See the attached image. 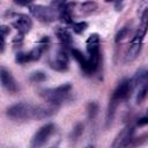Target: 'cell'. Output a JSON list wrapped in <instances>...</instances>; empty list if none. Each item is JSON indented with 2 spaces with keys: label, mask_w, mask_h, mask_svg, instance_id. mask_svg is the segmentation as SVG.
Listing matches in <instances>:
<instances>
[{
  "label": "cell",
  "mask_w": 148,
  "mask_h": 148,
  "mask_svg": "<svg viewBox=\"0 0 148 148\" xmlns=\"http://www.w3.org/2000/svg\"><path fill=\"white\" fill-rule=\"evenodd\" d=\"M69 58L65 50H59L50 61V67L58 72H64L68 68Z\"/></svg>",
  "instance_id": "9c48e42d"
},
{
  "label": "cell",
  "mask_w": 148,
  "mask_h": 148,
  "mask_svg": "<svg viewBox=\"0 0 148 148\" xmlns=\"http://www.w3.org/2000/svg\"><path fill=\"white\" fill-rule=\"evenodd\" d=\"M132 91H133L132 80L124 79L123 81L119 82V84L117 86V88L113 90V92L111 95V98H110V102H109L108 112H106V126H109L112 123L118 105L124 99H126L131 95Z\"/></svg>",
  "instance_id": "6da1fadb"
},
{
  "label": "cell",
  "mask_w": 148,
  "mask_h": 148,
  "mask_svg": "<svg viewBox=\"0 0 148 148\" xmlns=\"http://www.w3.org/2000/svg\"><path fill=\"white\" fill-rule=\"evenodd\" d=\"M6 113H7L8 118L16 120V121L37 119V105L21 102V103L9 106L6 111Z\"/></svg>",
  "instance_id": "7a4b0ae2"
},
{
  "label": "cell",
  "mask_w": 148,
  "mask_h": 148,
  "mask_svg": "<svg viewBox=\"0 0 148 148\" xmlns=\"http://www.w3.org/2000/svg\"><path fill=\"white\" fill-rule=\"evenodd\" d=\"M54 34L58 38V40L64 45V46H71L73 43V37L71 35V32L64 28V27H57L54 29Z\"/></svg>",
  "instance_id": "5bb4252c"
},
{
  "label": "cell",
  "mask_w": 148,
  "mask_h": 148,
  "mask_svg": "<svg viewBox=\"0 0 148 148\" xmlns=\"http://www.w3.org/2000/svg\"><path fill=\"white\" fill-rule=\"evenodd\" d=\"M53 131H54V125L52 123H49V124L42 126L35 133V135L32 136V139H31V147L37 148V147L43 146L49 140V138L51 136Z\"/></svg>",
  "instance_id": "52a82bcc"
},
{
  "label": "cell",
  "mask_w": 148,
  "mask_h": 148,
  "mask_svg": "<svg viewBox=\"0 0 148 148\" xmlns=\"http://www.w3.org/2000/svg\"><path fill=\"white\" fill-rule=\"evenodd\" d=\"M30 14L42 23H51L56 20L57 13L53 7L44 5H34L29 8Z\"/></svg>",
  "instance_id": "8992f818"
},
{
  "label": "cell",
  "mask_w": 148,
  "mask_h": 148,
  "mask_svg": "<svg viewBox=\"0 0 148 148\" xmlns=\"http://www.w3.org/2000/svg\"><path fill=\"white\" fill-rule=\"evenodd\" d=\"M72 28H73V31L75 34L80 35V34H82L88 28V23L87 22H75V23H73Z\"/></svg>",
  "instance_id": "ac0fdd59"
},
{
  "label": "cell",
  "mask_w": 148,
  "mask_h": 148,
  "mask_svg": "<svg viewBox=\"0 0 148 148\" xmlns=\"http://www.w3.org/2000/svg\"><path fill=\"white\" fill-rule=\"evenodd\" d=\"M146 124H148V117H143V118H141L138 121V125L139 126H142V125H146Z\"/></svg>",
  "instance_id": "484cf974"
},
{
  "label": "cell",
  "mask_w": 148,
  "mask_h": 148,
  "mask_svg": "<svg viewBox=\"0 0 148 148\" xmlns=\"http://www.w3.org/2000/svg\"><path fill=\"white\" fill-rule=\"evenodd\" d=\"M66 1H67V0H54L53 3H52V6H53V8L57 7V8L59 9L61 6H64V5L66 3Z\"/></svg>",
  "instance_id": "d4e9b609"
},
{
  "label": "cell",
  "mask_w": 148,
  "mask_h": 148,
  "mask_svg": "<svg viewBox=\"0 0 148 148\" xmlns=\"http://www.w3.org/2000/svg\"><path fill=\"white\" fill-rule=\"evenodd\" d=\"M145 13H148V0H141L139 8H138V15L141 17Z\"/></svg>",
  "instance_id": "d6986e66"
},
{
  "label": "cell",
  "mask_w": 148,
  "mask_h": 148,
  "mask_svg": "<svg viewBox=\"0 0 148 148\" xmlns=\"http://www.w3.org/2000/svg\"><path fill=\"white\" fill-rule=\"evenodd\" d=\"M80 9H81V13H83V14H90L97 9V3L92 2V1H87L81 5Z\"/></svg>",
  "instance_id": "2e32d148"
},
{
  "label": "cell",
  "mask_w": 148,
  "mask_h": 148,
  "mask_svg": "<svg viewBox=\"0 0 148 148\" xmlns=\"http://www.w3.org/2000/svg\"><path fill=\"white\" fill-rule=\"evenodd\" d=\"M12 24L18 31V34H22V35L28 34L30 31V29L32 28V21L30 18V16H28L25 14H15L13 16Z\"/></svg>",
  "instance_id": "ba28073f"
},
{
  "label": "cell",
  "mask_w": 148,
  "mask_h": 148,
  "mask_svg": "<svg viewBox=\"0 0 148 148\" xmlns=\"http://www.w3.org/2000/svg\"><path fill=\"white\" fill-rule=\"evenodd\" d=\"M0 76H1V83H2L5 89H7L9 92H16L18 90L16 81H15L14 76L12 75V73L8 69H6L5 67H1Z\"/></svg>",
  "instance_id": "7c38bea8"
},
{
  "label": "cell",
  "mask_w": 148,
  "mask_h": 148,
  "mask_svg": "<svg viewBox=\"0 0 148 148\" xmlns=\"http://www.w3.org/2000/svg\"><path fill=\"white\" fill-rule=\"evenodd\" d=\"M72 86L69 83H64L56 88L42 89L39 91V96L49 104H53L59 106L64 101H66L71 94Z\"/></svg>",
  "instance_id": "3957f363"
},
{
  "label": "cell",
  "mask_w": 148,
  "mask_h": 148,
  "mask_svg": "<svg viewBox=\"0 0 148 148\" xmlns=\"http://www.w3.org/2000/svg\"><path fill=\"white\" fill-rule=\"evenodd\" d=\"M106 2H110V1H113V0H105Z\"/></svg>",
  "instance_id": "4316f807"
},
{
  "label": "cell",
  "mask_w": 148,
  "mask_h": 148,
  "mask_svg": "<svg viewBox=\"0 0 148 148\" xmlns=\"http://www.w3.org/2000/svg\"><path fill=\"white\" fill-rule=\"evenodd\" d=\"M86 49L88 53V60L91 68V72L95 73L99 65V36L98 34H91L87 42H86Z\"/></svg>",
  "instance_id": "277c9868"
},
{
  "label": "cell",
  "mask_w": 148,
  "mask_h": 148,
  "mask_svg": "<svg viewBox=\"0 0 148 148\" xmlns=\"http://www.w3.org/2000/svg\"><path fill=\"white\" fill-rule=\"evenodd\" d=\"M47 45H49V38L47 37H44L29 52L17 53L16 54V58H15V61L18 62V64H21V65L27 64V62H30V61H36V60H38L40 58V56L43 54V52L47 49Z\"/></svg>",
  "instance_id": "5b68a950"
},
{
  "label": "cell",
  "mask_w": 148,
  "mask_h": 148,
  "mask_svg": "<svg viewBox=\"0 0 148 148\" xmlns=\"http://www.w3.org/2000/svg\"><path fill=\"white\" fill-rule=\"evenodd\" d=\"M127 32H128V29L125 27V28H123L118 34H117V36H116V42H119V40H121V39H124L126 36H127Z\"/></svg>",
  "instance_id": "603a6c76"
},
{
  "label": "cell",
  "mask_w": 148,
  "mask_h": 148,
  "mask_svg": "<svg viewBox=\"0 0 148 148\" xmlns=\"http://www.w3.org/2000/svg\"><path fill=\"white\" fill-rule=\"evenodd\" d=\"M133 132H134V128L132 126H126L125 128H123L118 135L116 136L113 143H112V147L114 148H119V147H125L130 143L131 139H132V135H133Z\"/></svg>",
  "instance_id": "8fae6325"
},
{
  "label": "cell",
  "mask_w": 148,
  "mask_h": 148,
  "mask_svg": "<svg viewBox=\"0 0 148 148\" xmlns=\"http://www.w3.org/2000/svg\"><path fill=\"white\" fill-rule=\"evenodd\" d=\"M9 34V28L6 25L1 27V52H3L5 50V40H6V36Z\"/></svg>",
  "instance_id": "ffe728a7"
},
{
  "label": "cell",
  "mask_w": 148,
  "mask_h": 148,
  "mask_svg": "<svg viewBox=\"0 0 148 148\" xmlns=\"http://www.w3.org/2000/svg\"><path fill=\"white\" fill-rule=\"evenodd\" d=\"M72 3H65L59 8V17L65 23H73V15H72Z\"/></svg>",
  "instance_id": "9a60e30c"
},
{
  "label": "cell",
  "mask_w": 148,
  "mask_h": 148,
  "mask_svg": "<svg viewBox=\"0 0 148 148\" xmlns=\"http://www.w3.org/2000/svg\"><path fill=\"white\" fill-rule=\"evenodd\" d=\"M45 80H46V74L44 72H40V71L34 72L30 75V81H32V82H43Z\"/></svg>",
  "instance_id": "e0dca14e"
},
{
  "label": "cell",
  "mask_w": 148,
  "mask_h": 148,
  "mask_svg": "<svg viewBox=\"0 0 148 148\" xmlns=\"http://www.w3.org/2000/svg\"><path fill=\"white\" fill-rule=\"evenodd\" d=\"M97 110H98V106L95 102H91L88 104V113H89V118H94L97 113Z\"/></svg>",
  "instance_id": "44dd1931"
},
{
  "label": "cell",
  "mask_w": 148,
  "mask_h": 148,
  "mask_svg": "<svg viewBox=\"0 0 148 148\" xmlns=\"http://www.w3.org/2000/svg\"><path fill=\"white\" fill-rule=\"evenodd\" d=\"M147 113H148V110H147Z\"/></svg>",
  "instance_id": "83f0119b"
},
{
  "label": "cell",
  "mask_w": 148,
  "mask_h": 148,
  "mask_svg": "<svg viewBox=\"0 0 148 148\" xmlns=\"http://www.w3.org/2000/svg\"><path fill=\"white\" fill-rule=\"evenodd\" d=\"M71 53H72V56L74 57V59L77 61V64L80 65V67H81V69L83 71L84 74H87V75L92 74L88 58H86V57L83 56V53H82L80 50H77V49H72V50H71Z\"/></svg>",
  "instance_id": "4fadbf2b"
},
{
  "label": "cell",
  "mask_w": 148,
  "mask_h": 148,
  "mask_svg": "<svg viewBox=\"0 0 148 148\" xmlns=\"http://www.w3.org/2000/svg\"><path fill=\"white\" fill-rule=\"evenodd\" d=\"M142 38H139L136 36H134L131 40V44L125 53V62H131L133 60L136 59V57L139 56L141 47H142Z\"/></svg>",
  "instance_id": "30bf717a"
},
{
  "label": "cell",
  "mask_w": 148,
  "mask_h": 148,
  "mask_svg": "<svg viewBox=\"0 0 148 148\" xmlns=\"http://www.w3.org/2000/svg\"><path fill=\"white\" fill-rule=\"evenodd\" d=\"M83 132V125L82 124H77L75 127H74V131H73V138L74 139H77Z\"/></svg>",
  "instance_id": "7402d4cb"
},
{
  "label": "cell",
  "mask_w": 148,
  "mask_h": 148,
  "mask_svg": "<svg viewBox=\"0 0 148 148\" xmlns=\"http://www.w3.org/2000/svg\"><path fill=\"white\" fill-rule=\"evenodd\" d=\"M18 6H30L34 0H13Z\"/></svg>",
  "instance_id": "cb8c5ba5"
}]
</instances>
